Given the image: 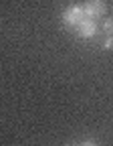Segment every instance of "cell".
I'll list each match as a JSON object with an SVG mask.
<instances>
[{"label":"cell","mask_w":113,"mask_h":146,"mask_svg":"<svg viewBox=\"0 0 113 146\" xmlns=\"http://www.w3.org/2000/svg\"><path fill=\"white\" fill-rule=\"evenodd\" d=\"M103 49H113V36H107V39H105Z\"/></svg>","instance_id":"5"},{"label":"cell","mask_w":113,"mask_h":146,"mask_svg":"<svg viewBox=\"0 0 113 146\" xmlns=\"http://www.w3.org/2000/svg\"><path fill=\"white\" fill-rule=\"evenodd\" d=\"M85 12H83V6H69L65 12H63V21H65V25H69V27H75L77 29L83 21H85Z\"/></svg>","instance_id":"2"},{"label":"cell","mask_w":113,"mask_h":146,"mask_svg":"<svg viewBox=\"0 0 113 146\" xmlns=\"http://www.w3.org/2000/svg\"><path fill=\"white\" fill-rule=\"evenodd\" d=\"M83 12L87 18L97 21V18H101L107 12V4H105V0H87L83 4Z\"/></svg>","instance_id":"1"},{"label":"cell","mask_w":113,"mask_h":146,"mask_svg":"<svg viewBox=\"0 0 113 146\" xmlns=\"http://www.w3.org/2000/svg\"><path fill=\"white\" fill-rule=\"evenodd\" d=\"M97 23L93 21V18H85V21L77 27V33L79 36H83V39H91V36H95L97 35Z\"/></svg>","instance_id":"3"},{"label":"cell","mask_w":113,"mask_h":146,"mask_svg":"<svg viewBox=\"0 0 113 146\" xmlns=\"http://www.w3.org/2000/svg\"><path fill=\"white\" fill-rule=\"evenodd\" d=\"M103 33H105L107 36H113V16H109L107 21L103 23Z\"/></svg>","instance_id":"4"}]
</instances>
